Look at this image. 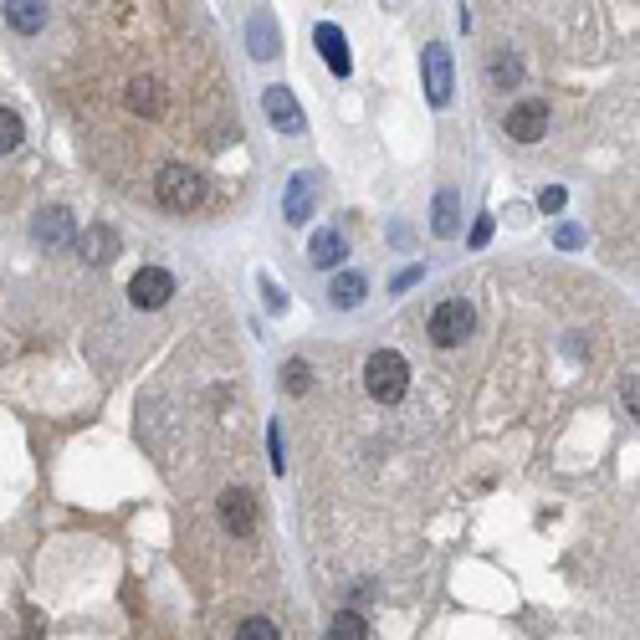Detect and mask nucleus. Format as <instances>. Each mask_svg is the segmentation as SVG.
Masks as SVG:
<instances>
[{
    "label": "nucleus",
    "instance_id": "nucleus-1",
    "mask_svg": "<svg viewBox=\"0 0 640 640\" xmlns=\"http://www.w3.org/2000/svg\"><path fill=\"white\" fill-rule=\"evenodd\" d=\"M364 390H369L379 405H395V400L410 390V364H405L395 349L369 354V364H364Z\"/></svg>",
    "mask_w": 640,
    "mask_h": 640
},
{
    "label": "nucleus",
    "instance_id": "nucleus-2",
    "mask_svg": "<svg viewBox=\"0 0 640 640\" xmlns=\"http://www.w3.org/2000/svg\"><path fill=\"white\" fill-rule=\"evenodd\" d=\"M154 190H159V205L164 210H195L205 200V180L195 175V169H185V164H169Z\"/></svg>",
    "mask_w": 640,
    "mask_h": 640
},
{
    "label": "nucleus",
    "instance_id": "nucleus-3",
    "mask_svg": "<svg viewBox=\"0 0 640 640\" xmlns=\"http://www.w3.org/2000/svg\"><path fill=\"white\" fill-rule=\"evenodd\" d=\"M472 328H477V313L451 297V303H441V308L431 313V344L456 349V344H466V338H472Z\"/></svg>",
    "mask_w": 640,
    "mask_h": 640
},
{
    "label": "nucleus",
    "instance_id": "nucleus-4",
    "mask_svg": "<svg viewBox=\"0 0 640 640\" xmlns=\"http://www.w3.org/2000/svg\"><path fill=\"white\" fill-rule=\"evenodd\" d=\"M169 297H175V277H169L164 267H139L134 272V282H128V303L134 308H164Z\"/></svg>",
    "mask_w": 640,
    "mask_h": 640
},
{
    "label": "nucleus",
    "instance_id": "nucleus-5",
    "mask_svg": "<svg viewBox=\"0 0 640 640\" xmlns=\"http://www.w3.org/2000/svg\"><path fill=\"white\" fill-rule=\"evenodd\" d=\"M507 134L518 139V144H538L548 134V103L543 98H523L518 108H507Z\"/></svg>",
    "mask_w": 640,
    "mask_h": 640
},
{
    "label": "nucleus",
    "instance_id": "nucleus-6",
    "mask_svg": "<svg viewBox=\"0 0 640 640\" xmlns=\"http://www.w3.org/2000/svg\"><path fill=\"white\" fill-rule=\"evenodd\" d=\"M262 108H267V118H272V128L277 134H303V108H297V98H292V88H267L262 93Z\"/></svg>",
    "mask_w": 640,
    "mask_h": 640
},
{
    "label": "nucleus",
    "instance_id": "nucleus-7",
    "mask_svg": "<svg viewBox=\"0 0 640 640\" xmlns=\"http://www.w3.org/2000/svg\"><path fill=\"white\" fill-rule=\"evenodd\" d=\"M425 93H431V103L436 108H446L451 103V52L441 47H425Z\"/></svg>",
    "mask_w": 640,
    "mask_h": 640
},
{
    "label": "nucleus",
    "instance_id": "nucleus-8",
    "mask_svg": "<svg viewBox=\"0 0 640 640\" xmlns=\"http://www.w3.org/2000/svg\"><path fill=\"white\" fill-rule=\"evenodd\" d=\"M221 523H226L236 538H246V533L256 528V497L241 492V487H231V492L221 497Z\"/></svg>",
    "mask_w": 640,
    "mask_h": 640
},
{
    "label": "nucleus",
    "instance_id": "nucleus-9",
    "mask_svg": "<svg viewBox=\"0 0 640 640\" xmlns=\"http://www.w3.org/2000/svg\"><path fill=\"white\" fill-rule=\"evenodd\" d=\"M318 52H323V62L338 72V77H349V67H354V57H349V41H344V31L338 26H318Z\"/></svg>",
    "mask_w": 640,
    "mask_h": 640
},
{
    "label": "nucleus",
    "instance_id": "nucleus-10",
    "mask_svg": "<svg viewBox=\"0 0 640 640\" xmlns=\"http://www.w3.org/2000/svg\"><path fill=\"white\" fill-rule=\"evenodd\" d=\"M113 256H118V231L113 226H93L88 236H82V262L103 267V262H113Z\"/></svg>",
    "mask_w": 640,
    "mask_h": 640
},
{
    "label": "nucleus",
    "instance_id": "nucleus-11",
    "mask_svg": "<svg viewBox=\"0 0 640 640\" xmlns=\"http://www.w3.org/2000/svg\"><path fill=\"white\" fill-rule=\"evenodd\" d=\"M36 241H41V246H62V241H72V221H67V210H41V221H36Z\"/></svg>",
    "mask_w": 640,
    "mask_h": 640
},
{
    "label": "nucleus",
    "instance_id": "nucleus-12",
    "mask_svg": "<svg viewBox=\"0 0 640 640\" xmlns=\"http://www.w3.org/2000/svg\"><path fill=\"white\" fill-rule=\"evenodd\" d=\"M308 256H313V267H338V262H344V236H338L333 226H328V231H318Z\"/></svg>",
    "mask_w": 640,
    "mask_h": 640
},
{
    "label": "nucleus",
    "instance_id": "nucleus-13",
    "mask_svg": "<svg viewBox=\"0 0 640 640\" xmlns=\"http://www.w3.org/2000/svg\"><path fill=\"white\" fill-rule=\"evenodd\" d=\"M328 640H369L364 615H359V610H338V615L328 620Z\"/></svg>",
    "mask_w": 640,
    "mask_h": 640
},
{
    "label": "nucleus",
    "instance_id": "nucleus-14",
    "mask_svg": "<svg viewBox=\"0 0 640 640\" xmlns=\"http://www.w3.org/2000/svg\"><path fill=\"white\" fill-rule=\"evenodd\" d=\"M328 297H333V308H359V303H364V277H359V272H344V277L333 282Z\"/></svg>",
    "mask_w": 640,
    "mask_h": 640
},
{
    "label": "nucleus",
    "instance_id": "nucleus-15",
    "mask_svg": "<svg viewBox=\"0 0 640 640\" xmlns=\"http://www.w3.org/2000/svg\"><path fill=\"white\" fill-rule=\"evenodd\" d=\"M128 108L134 113H159V82L154 77L134 82V88H128Z\"/></svg>",
    "mask_w": 640,
    "mask_h": 640
},
{
    "label": "nucleus",
    "instance_id": "nucleus-16",
    "mask_svg": "<svg viewBox=\"0 0 640 640\" xmlns=\"http://www.w3.org/2000/svg\"><path fill=\"white\" fill-rule=\"evenodd\" d=\"M21 118H16V108H0V154H16L21 149Z\"/></svg>",
    "mask_w": 640,
    "mask_h": 640
},
{
    "label": "nucleus",
    "instance_id": "nucleus-17",
    "mask_svg": "<svg viewBox=\"0 0 640 640\" xmlns=\"http://www.w3.org/2000/svg\"><path fill=\"white\" fill-rule=\"evenodd\" d=\"M308 384H313V369H308L303 359H287V364H282V390H287V395H303Z\"/></svg>",
    "mask_w": 640,
    "mask_h": 640
},
{
    "label": "nucleus",
    "instance_id": "nucleus-18",
    "mask_svg": "<svg viewBox=\"0 0 640 640\" xmlns=\"http://www.w3.org/2000/svg\"><path fill=\"white\" fill-rule=\"evenodd\" d=\"M236 640H282V635H277V625L267 615H251V620H241Z\"/></svg>",
    "mask_w": 640,
    "mask_h": 640
},
{
    "label": "nucleus",
    "instance_id": "nucleus-19",
    "mask_svg": "<svg viewBox=\"0 0 640 640\" xmlns=\"http://www.w3.org/2000/svg\"><path fill=\"white\" fill-rule=\"evenodd\" d=\"M436 236H456V195L451 190L436 200Z\"/></svg>",
    "mask_w": 640,
    "mask_h": 640
},
{
    "label": "nucleus",
    "instance_id": "nucleus-20",
    "mask_svg": "<svg viewBox=\"0 0 640 640\" xmlns=\"http://www.w3.org/2000/svg\"><path fill=\"white\" fill-rule=\"evenodd\" d=\"M6 16H11V26H21V31H36L41 21H47V6H6Z\"/></svg>",
    "mask_w": 640,
    "mask_h": 640
},
{
    "label": "nucleus",
    "instance_id": "nucleus-21",
    "mask_svg": "<svg viewBox=\"0 0 640 640\" xmlns=\"http://www.w3.org/2000/svg\"><path fill=\"white\" fill-rule=\"evenodd\" d=\"M308 200H313L308 180H292V190H287V221H303V210H308Z\"/></svg>",
    "mask_w": 640,
    "mask_h": 640
},
{
    "label": "nucleus",
    "instance_id": "nucleus-22",
    "mask_svg": "<svg viewBox=\"0 0 640 640\" xmlns=\"http://www.w3.org/2000/svg\"><path fill=\"white\" fill-rule=\"evenodd\" d=\"M492 77H497V82H502V77H507V82H518V62H497V67H492Z\"/></svg>",
    "mask_w": 640,
    "mask_h": 640
},
{
    "label": "nucleus",
    "instance_id": "nucleus-23",
    "mask_svg": "<svg viewBox=\"0 0 640 640\" xmlns=\"http://www.w3.org/2000/svg\"><path fill=\"white\" fill-rule=\"evenodd\" d=\"M538 205H543V210H559V205H564V190H543Z\"/></svg>",
    "mask_w": 640,
    "mask_h": 640
},
{
    "label": "nucleus",
    "instance_id": "nucleus-24",
    "mask_svg": "<svg viewBox=\"0 0 640 640\" xmlns=\"http://www.w3.org/2000/svg\"><path fill=\"white\" fill-rule=\"evenodd\" d=\"M487 236H492V221L482 216V221H477V231H472V246H487Z\"/></svg>",
    "mask_w": 640,
    "mask_h": 640
}]
</instances>
